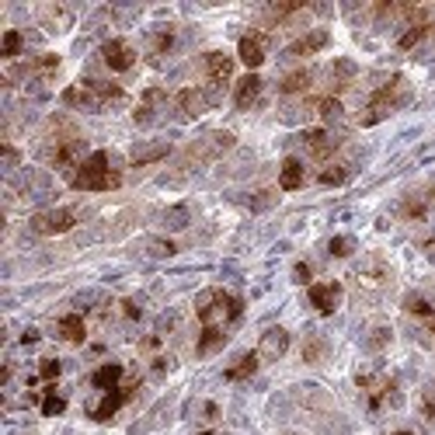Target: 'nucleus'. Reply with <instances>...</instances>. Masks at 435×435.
Masks as SVG:
<instances>
[{"label":"nucleus","instance_id":"obj_1","mask_svg":"<svg viewBox=\"0 0 435 435\" xmlns=\"http://www.w3.org/2000/svg\"><path fill=\"white\" fill-rule=\"evenodd\" d=\"M119 185L122 174L112 167V157L105 150H94L74 174V188L77 192H108V188H119Z\"/></svg>","mask_w":435,"mask_h":435},{"label":"nucleus","instance_id":"obj_2","mask_svg":"<svg viewBox=\"0 0 435 435\" xmlns=\"http://www.w3.org/2000/svg\"><path fill=\"white\" fill-rule=\"evenodd\" d=\"M407 101V80L404 77H390L373 98H369V105H366V115H362V125H376V122H383L390 112H397L400 105Z\"/></svg>","mask_w":435,"mask_h":435},{"label":"nucleus","instance_id":"obj_3","mask_svg":"<svg viewBox=\"0 0 435 435\" xmlns=\"http://www.w3.org/2000/svg\"><path fill=\"white\" fill-rule=\"evenodd\" d=\"M240 310H244V303H240L237 296L223 293V289H205L196 300V314L202 324H213L216 317H227L234 324V320H240Z\"/></svg>","mask_w":435,"mask_h":435},{"label":"nucleus","instance_id":"obj_4","mask_svg":"<svg viewBox=\"0 0 435 435\" xmlns=\"http://www.w3.org/2000/svg\"><path fill=\"white\" fill-rule=\"evenodd\" d=\"M74 223H77V213H74V209H49V213L32 216V230L42 234V237L67 234V230H74Z\"/></svg>","mask_w":435,"mask_h":435},{"label":"nucleus","instance_id":"obj_5","mask_svg":"<svg viewBox=\"0 0 435 435\" xmlns=\"http://www.w3.org/2000/svg\"><path fill=\"white\" fill-rule=\"evenodd\" d=\"M230 147H234V136L230 132H209L205 140L192 143L188 160H213V157H220L223 150H230Z\"/></svg>","mask_w":435,"mask_h":435},{"label":"nucleus","instance_id":"obj_6","mask_svg":"<svg viewBox=\"0 0 435 435\" xmlns=\"http://www.w3.org/2000/svg\"><path fill=\"white\" fill-rule=\"evenodd\" d=\"M101 60H105V67L108 70H115V74H122V70H129L132 63H136V52H132V45L122 39H112L101 45Z\"/></svg>","mask_w":435,"mask_h":435},{"label":"nucleus","instance_id":"obj_7","mask_svg":"<svg viewBox=\"0 0 435 435\" xmlns=\"http://www.w3.org/2000/svg\"><path fill=\"white\" fill-rule=\"evenodd\" d=\"M286 349H289V331H286V327H269V331L261 334L258 356L265 358V362H278V358L286 356Z\"/></svg>","mask_w":435,"mask_h":435},{"label":"nucleus","instance_id":"obj_8","mask_svg":"<svg viewBox=\"0 0 435 435\" xmlns=\"http://www.w3.org/2000/svg\"><path fill=\"white\" fill-rule=\"evenodd\" d=\"M338 300H341V282H314L310 286V303L320 314H334Z\"/></svg>","mask_w":435,"mask_h":435},{"label":"nucleus","instance_id":"obj_9","mask_svg":"<svg viewBox=\"0 0 435 435\" xmlns=\"http://www.w3.org/2000/svg\"><path fill=\"white\" fill-rule=\"evenodd\" d=\"M356 278H358V286H366V289H383L390 282V269L380 258H369V261H362L356 269Z\"/></svg>","mask_w":435,"mask_h":435},{"label":"nucleus","instance_id":"obj_10","mask_svg":"<svg viewBox=\"0 0 435 435\" xmlns=\"http://www.w3.org/2000/svg\"><path fill=\"white\" fill-rule=\"evenodd\" d=\"M327 42H331V35H327L324 28H317V32H307L303 39L293 42V45L286 49V56H293V60H300V56H314V52H320Z\"/></svg>","mask_w":435,"mask_h":435},{"label":"nucleus","instance_id":"obj_11","mask_svg":"<svg viewBox=\"0 0 435 435\" xmlns=\"http://www.w3.org/2000/svg\"><path fill=\"white\" fill-rule=\"evenodd\" d=\"M303 143H307L310 157H317V160H327L334 150H338V140H334L331 132H324V129H310V132H303Z\"/></svg>","mask_w":435,"mask_h":435},{"label":"nucleus","instance_id":"obj_12","mask_svg":"<svg viewBox=\"0 0 435 435\" xmlns=\"http://www.w3.org/2000/svg\"><path fill=\"white\" fill-rule=\"evenodd\" d=\"M132 390H136V387H115V390H108V394H105V400H101V404H98V407H94L91 414H94L98 422H108V418H112V414L119 411L122 404H125V400L132 397Z\"/></svg>","mask_w":435,"mask_h":435},{"label":"nucleus","instance_id":"obj_13","mask_svg":"<svg viewBox=\"0 0 435 435\" xmlns=\"http://www.w3.org/2000/svg\"><path fill=\"white\" fill-rule=\"evenodd\" d=\"M202 63H205V74H209L213 84H227L230 74H234V60H230L227 52H205Z\"/></svg>","mask_w":435,"mask_h":435},{"label":"nucleus","instance_id":"obj_14","mask_svg":"<svg viewBox=\"0 0 435 435\" xmlns=\"http://www.w3.org/2000/svg\"><path fill=\"white\" fill-rule=\"evenodd\" d=\"M240 63L258 70L265 63V35H244L240 39Z\"/></svg>","mask_w":435,"mask_h":435},{"label":"nucleus","instance_id":"obj_15","mask_svg":"<svg viewBox=\"0 0 435 435\" xmlns=\"http://www.w3.org/2000/svg\"><path fill=\"white\" fill-rule=\"evenodd\" d=\"M80 154H84V140L74 136V140H63V143H56V147L49 150V164H56V167H70Z\"/></svg>","mask_w":435,"mask_h":435},{"label":"nucleus","instance_id":"obj_16","mask_svg":"<svg viewBox=\"0 0 435 435\" xmlns=\"http://www.w3.org/2000/svg\"><path fill=\"white\" fill-rule=\"evenodd\" d=\"M261 94V77L258 74H247V77L237 80V91H234V105L237 108H251Z\"/></svg>","mask_w":435,"mask_h":435},{"label":"nucleus","instance_id":"obj_17","mask_svg":"<svg viewBox=\"0 0 435 435\" xmlns=\"http://www.w3.org/2000/svg\"><path fill=\"white\" fill-rule=\"evenodd\" d=\"M209 105H213V98H205L198 87H185V91H178V108H181L185 115H202Z\"/></svg>","mask_w":435,"mask_h":435},{"label":"nucleus","instance_id":"obj_18","mask_svg":"<svg viewBox=\"0 0 435 435\" xmlns=\"http://www.w3.org/2000/svg\"><path fill=\"white\" fill-rule=\"evenodd\" d=\"M223 341H227L223 327L205 324V327H202V338H198V356H213V352H220V349H223Z\"/></svg>","mask_w":435,"mask_h":435},{"label":"nucleus","instance_id":"obj_19","mask_svg":"<svg viewBox=\"0 0 435 435\" xmlns=\"http://www.w3.org/2000/svg\"><path fill=\"white\" fill-rule=\"evenodd\" d=\"M63 101H67L70 108H101V105H98V98L91 94V87H87V84L67 87V91H63Z\"/></svg>","mask_w":435,"mask_h":435},{"label":"nucleus","instance_id":"obj_20","mask_svg":"<svg viewBox=\"0 0 435 435\" xmlns=\"http://www.w3.org/2000/svg\"><path fill=\"white\" fill-rule=\"evenodd\" d=\"M278 185H282L286 192H296V188L303 185V164H300L296 157H286L282 174H278Z\"/></svg>","mask_w":435,"mask_h":435},{"label":"nucleus","instance_id":"obj_21","mask_svg":"<svg viewBox=\"0 0 435 435\" xmlns=\"http://www.w3.org/2000/svg\"><path fill=\"white\" fill-rule=\"evenodd\" d=\"M60 334L70 341V345H80L84 338H87V327H84V317L80 314H67L60 320Z\"/></svg>","mask_w":435,"mask_h":435},{"label":"nucleus","instance_id":"obj_22","mask_svg":"<svg viewBox=\"0 0 435 435\" xmlns=\"http://www.w3.org/2000/svg\"><path fill=\"white\" fill-rule=\"evenodd\" d=\"M167 154H171V143H164V140H157V143H143V147L132 150V164H154V160L167 157Z\"/></svg>","mask_w":435,"mask_h":435},{"label":"nucleus","instance_id":"obj_23","mask_svg":"<svg viewBox=\"0 0 435 435\" xmlns=\"http://www.w3.org/2000/svg\"><path fill=\"white\" fill-rule=\"evenodd\" d=\"M119 380H122V366L119 362H108V366H101V369L91 376V383H94V387H101V390H115V387H119Z\"/></svg>","mask_w":435,"mask_h":435},{"label":"nucleus","instance_id":"obj_24","mask_svg":"<svg viewBox=\"0 0 435 435\" xmlns=\"http://www.w3.org/2000/svg\"><path fill=\"white\" fill-rule=\"evenodd\" d=\"M310 84H314V74H310V70H293V74L282 77L278 91H282V94H300V91H307Z\"/></svg>","mask_w":435,"mask_h":435},{"label":"nucleus","instance_id":"obj_25","mask_svg":"<svg viewBox=\"0 0 435 435\" xmlns=\"http://www.w3.org/2000/svg\"><path fill=\"white\" fill-rule=\"evenodd\" d=\"M352 77H356V63H352V60H334V63H331V87H334V91L349 87Z\"/></svg>","mask_w":435,"mask_h":435},{"label":"nucleus","instance_id":"obj_26","mask_svg":"<svg viewBox=\"0 0 435 435\" xmlns=\"http://www.w3.org/2000/svg\"><path fill=\"white\" fill-rule=\"evenodd\" d=\"M258 362H261V356H258V352H247V356H240L237 362L227 369V380H247V376H254Z\"/></svg>","mask_w":435,"mask_h":435},{"label":"nucleus","instance_id":"obj_27","mask_svg":"<svg viewBox=\"0 0 435 435\" xmlns=\"http://www.w3.org/2000/svg\"><path fill=\"white\" fill-rule=\"evenodd\" d=\"M160 101H164V91H157V87H150V91L143 94V101H140V108H136V122H140V125H147V122L154 119V108H157Z\"/></svg>","mask_w":435,"mask_h":435},{"label":"nucleus","instance_id":"obj_28","mask_svg":"<svg viewBox=\"0 0 435 435\" xmlns=\"http://www.w3.org/2000/svg\"><path fill=\"white\" fill-rule=\"evenodd\" d=\"M404 310L411 317H425V320H432L435 310H432V303L425 300V296H418V293H411L407 300H404Z\"/></svg>","mask_w":435,"mask_h":435},{"label":"nucleus","instance_id":"obj_29","mask_svg":"<svg viewBox=\"0 0 435 435\" xmlns=\"http://www.w3.org/2000/svg\"><path fill=\"white\" fill-rule=\"evenodd\" d=\"M317 112H320V119H327V122H338L345 115V108H341L338 98H320V101H317Z\"/></svg>","mask_w":435,"mask_h":435},{"label":"nucleus","instance_id":"obj_30","mask_svg":"<svg viewBox=\"0 0 435 435\" xmlns=\"http://www.w3.org/2000/svg\"><path fill=\"white\" fill-rule=\"evenodd\" d=\"M21 45H25V42H21V32L7 28V32H4V45H0V56H4V60H14V56L21 52Z\"/></svg>","mask_w":435,"mask_h":435},{"label":"nucleus","instance_id":"obj_31","mask_svg":"<svg viewBox=\"0 0 435 435\" xmlns=\"http://www.w3.org/2000/svg\"><path fill=\"white\" fill-rule=\"evenodd\" d=\"M425 35H429V25H414V28H407V32L397 39V45H400V49H414V45L425 42Z\"/></svg>","mask_w":435,"mask_h":435},{"label":"nucleus","instance_id":"obj_32","mask_svg":"<svg viewBox=\"0 0 435 435\" xmlns=\"http://www.w3.org/2000/svg\"><path fill=\"white\" fill-rule=\"evenodd\" d=\"M171 45H174V32H171V28H160V32H154V35H150V52H154V56L167 52Z\"/></svg>","mask_w":435,"mask_h":435},{"label":"nucleus","instance_id":"obj_33","mask_svg":"<svg viewBox=\"0 0 435 435\" xmlns=\"http://www.w3.org/2000/svg\"><path fill=\"white\" fill-rule=\"evenodd\" d=\"M63 411H67V400L56 394V390H49L45 400H42V414H45V418H56V414H63Z\"/></svg>","mask_w":435,"mask_h":435},{"label":"nucleus","instance_id":"obj_34","mask_svg":"<svg viewBox=\"0 0 435 435\" xmlns=\"http://www.w3.org/2000/svg\"><path fill=\"white\" fill-rule=\"evenodd\" d=\"M324 352H327V341H324V338H307V345H303V358H307V362H320V358H324Z\"/></svg>","mask_w":435,"mask_h":435},{"label":"nucleus","instance_id":"obj_35","mask_svg":"<svg viewBox=\"0 0 435 435\" xmlns=\"http://www.w3.org/2000/svg\"><path fill=\"white\" fill-rule=\"evenodd\" d=\"M320 181H324V185H345V181H349V167L334 164V167L320 171Z\"/></svg>","mask_w":435,"mask_h":435},{"label":"nucleus","instance_id":"obj_36","mask_svg":"<svg viewBox=\"0 0 435 435\" xmlns=\"http://www.w3.org/2000/svg\"><path fill=\"white\" fill-rule=\"evenodd\" d=\"M296 11H303V4H300V0H289V4H272V7H269V18H272V21H282V18H289V14H296Z\"/></svg>","mask_w":435,"mask_h":435},{"label":"nucleus","instance_id":"obj_37","mask_svg":"<svg viewBox=\"0 0 435 435\" xmlns=\"http://www.w3.org/2000/svg\"><path fill=\"white\" fill-rule=\"evenodd\" d=\"M327 251H331L334 258H349V254L356 251V240L352 237H334L331 244H327Z\"/></svg>","mask_w":435,"mask_h":435},{"label":"nucleus","instance_id":"obj_38","mask_svg":"<svg viewBox=\"0 0 435 435\" xmlns=\"http://www.w3.org/2000/svg\"><path fill=\"white\" fill-rule=\"evenodd\" d=\"M56 67H60V56H39L35 63H28L32 74H52Z\"/></svg>","mask_w":435,"mask_h":435},{"label":"nucleus","instance_id":"obj_39","mask_svg":"<svg viewBox=\"0 0 435 435\" xmlns=\"http://www.w3.org/2000/svg\"><path fill=\"white\" fill-rule=\"evenodd\" d=\"M404 216H411V220L425 216V202H422V198H407V202H404Z\"/></svg>","mask_w":435,"mask_h":435},{"label":"nucleus","instance_id":"obj_40","mask_svg":"<svg viewBox=\"0 0 435 435\" xmlns=\"http://www.w3.org/2000/svg\"><path fill=\"white\" fill-rule=\"evenodd\" d=\"M164 223H167V227H185V223H188V209H171V213L164 216Z\"/></svg>","mask_w":435,"mask_h":435},{"label":"nucleus","instance_id":"obj_41","mask_svg":"<svg viewBox=\"0 0 435 435\" xmlns=\"http://www.w3.org/2000/svg\"><path fill=\"white\" fill-rule=\"evenodd\" d=\"M39 376L42 380H56V376H60V362H56V358H45L39 366Z\"/></svg>","mask_w":435,"mask_h":435},{"label":"nucleus","instance_id":"obj_42","mask_svg":"<svg viewBox=\"0 0 435 435\" xmlns=\"http://www.w3.org/2000/svg\"><path fill=\"white\" fill-rule=\"evenodd\" d=\"M150 254L167 258V254H174V244H171V240H150Z\"/></svg>","mask_w":435,"mask_h":435},{"label":"nucleus","instance_id":"obj_43","mask_svg":"<svg viewBox=\"0 0 435 435\" xmlns=\"http://www.w3.org/2000/svg\"><path fill=\"white\" fill-rule=\"evenodd\" d=\"M387 341H390V331H387V327H376L373 338H369V349H383Z\"/></svg>","mask_w":435,"mask_h":435},{"label":"nucleus","instance_id":"obj_44","mask_svg":"<svg viewBox=\"0 0 435 435\" xmlns=\"http://www.w3.org/2000/svg\"><path fill=\"white\" fill-rule=\"evenodd\" d=\"M122 310H125V317H129V320H136V317H140V307H136L132 300H125V303H122Z\"/></svg>","mask_w":435,"mask_h":435},{"label":"nucleus","instance_id":"obj_45","mask_svg":"<svg viewBox=\"0 0 435 435\" xmlns=\"http://www.w3.org/2000/svg\"><path fill=\"white\" fill-rule=\"evenodd\" d=\"M35 341H39V331H35V327H28V331L21 334V345H35Z\"/></svg>","mask_w":435,"mask_h":435},{"label":"nucleus","instance_id":"obj_46","mask_svg":"<svg viewBox=\"0 0 435 435\" xmlns=\"http://www.w3.org/2000/svg\"><path fill=\"white\" fill-rule=\"evenodd\" d=\"M296 282H310V265H296Z\"/></svg>","mask_w":435,"mask_h":435},{"label":"nucleus","instance_id":"obj_47","mask_svg":"<svg viewBox=\"0 0 435 435\" xmlns=\"http://www.w3.org/2000/svg\"><path fill=\"white\" fill-rule=\"evenodd\" d=\"M425 414H429V422L435 425V404H429V400H425Z\"/></svg>","mask_w":435,"mask_h":435},{"label":"nucleus","instance_id":"obj_48","mask_svg":"<svg viewBox=\"0 0 435 435\" xmlns=\"http://www.w3.org/2000/svg\"><path fill=\"white\" fill-rule=\"evenodd\" d=\"M425 254H429V258L435 261V240H429V244H425Z\"/></svg>","mask_w":435,"mask_h":435},{"label":"nucleus","instance_id":"obj_49","mask_svg":"<svg viewBox=\"0 0 435 435\" xmlns=\"http://www.w3.org/2000/svg\"><path fill=\"white\" fill-rule=\"evenodd\" d=\"M394 435H414V432H394Z\"/></svg>","mask_w":435,"mask_h":435},{"label":"nucleus","instance_id":"obj_50","mask_svg":"<svg viewBox=\"0 0 435 435\" xmlns=\"http://www.w3.org/2000/svg\"><path fill=\"white\" fill-rule=\"evenodd\" d=\"M198 435H213V432H198Z\"/></svg>","mask_w":435,"mask_h":435},{"label":"nucleus","instance_id":"obj_51","mask_svg":"<svg viewBox=\"0 0 435 435\" xmlns=\"http://www.w3.org/2000/svg\"><path fill=\"white\" fill-rule=\"evenodd\" d=\"M432 334H435V320H432Z\"/></svg>","mask_w":435,"mask_h":435}]
</instances>
